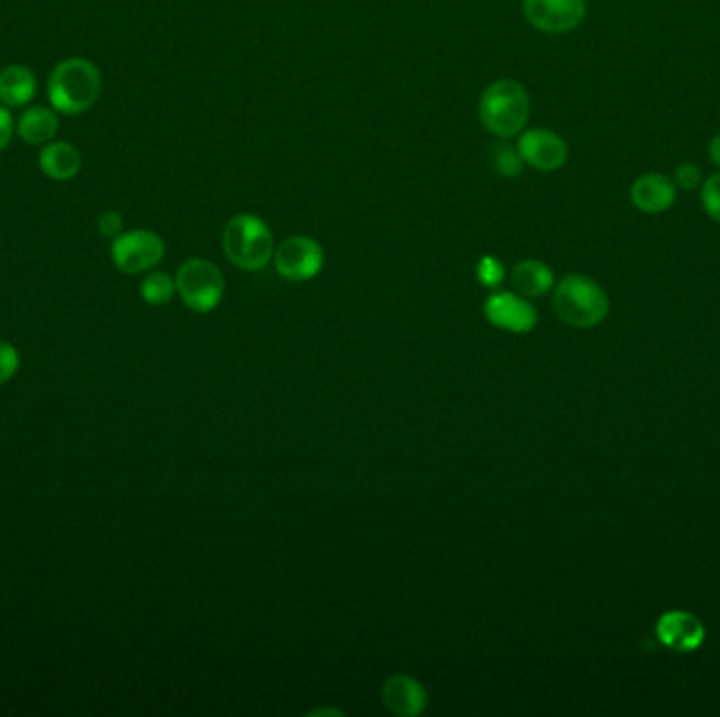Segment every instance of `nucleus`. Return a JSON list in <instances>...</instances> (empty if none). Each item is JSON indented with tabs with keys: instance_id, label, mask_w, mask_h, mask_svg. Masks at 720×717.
I'll list each match as a JSON object with an SVG mask.
<instances>
[{
	"instance_id": "obj_17",
	"label": "nucleus",
	"mask_w": 720,
	"mask_h": 717,
	"mask_svg": "<svg viewBox=\"0 0 720 717\" xmlns=\"http://www.w3.org/2000/svg\"><path fill=\"white\" fill-rule=\"evenodd\" d=\"M512 286L522 297H541L554 286V272L543 261H520L512 270Z\"/></svg>"
},
{
	"instance_id": "obj_11",
	"label": "nucleus",
	"mask_w": 720,
	"mask_h": 717,
	"mask_svg": "<svg viewBox=\"0 0 720 717\" xmlns=\"http://www.w3.org/2000/svg\"><path fill=\"white\" fill-rule=\"evenodd\" d=\"M656 629L661 644L679 653H693L706 639V629L700 618L684 610H672L661 615Z\"/></svg>"
},
{
	"instance_id": "obj_6",
	"label": "nucleus",
	"mask_w": 720,
	"mask_h": 717,
	"mask_svg": "<svg viewBox=\"0 0 720 717\" xmlns=\"http://www.w3.org/2000/svg\"><path fill=\"white\" fill-rule=\"evenodd\" d=\"M110 257L122 274H143L154 270L164 257V242L150 230L122 232L110 244Z\"/></svg>"
},
{
	"instance_id": "obj_2",
	"label": "nucleus",
	"mask_w": 720,
	"mask_h": 717,
	"mask_svg": "<svg viewBox=\"0 0 720 717\" xmlns=\"http://www.w3.org/2000/svg\"><path fill=\"white\" fill-rule=\"evenodd\" d=\"M47 93L53 110L68 117L82 114L100 100V70L93 61L82 58L60 61L49 77Z\"/></svg>"
},
{
	"instance_id": "obj_21",
	"label": "nucleus",
	"mask_w": 720,
	"mask_h": 717,
	"mask_svg": "<svg viewBox=\"0 0 720 717\" xmlns=\"http://www.w3.org/2000/svg\"><path fill=\"white\" fill-rule=\"evenodd\" d=\"M701 204L710 220L720 223V171L710 175L701 185Z\"/></svg>"
},
{
	"instance_id": "obj_16",
	"label": "nucleus",
	"mask_w": 720,
	"mask_h": 717,
	"mask_svg": "<svg viewBox=\"0 0 720 717\" xmlns=\"http://www.w3.org/2000/svg\"><path fill=\"white\" fill-rule=\"evenodd\" d=\"M60 131L58 114L44 105L28 108L18 120V135L30 145H42L53 141Z\"/></svg>"
},
{
	"instance_id": "obj_24",
	"label": "nucleus",
	"mask_w": 720,
	"mask_h": 717,
	"mask_svg": "<svg viewBox=\"0 0 720 717\" xmlns=\"http://www.w3.org/2000/svg\"><path fill=\"white\" fill-rule=\"evenodd\" d=\"M122 225H124V221H122V215L117 213V211H103L100 220H98V230H100L106 239L114 240L117 236H120L122 234Z\"/></svg>"
},
{
	"instance_id": "obj_9",
	"label": "nucleus",
	"mask_w": 720,
	"mask_h": 717,
	"mask_svg": "<svg viewBox=\"0 0 720 717\" xmlns=\"http://www.w3.org/2000/svg\"><path fill=\"white\" fill-rule=\"evenodd\" d=\"M517 148H519L524 164L538 169L541 173L559 171L567 164V159H569L567 141L562 140L559 133L550 131V129L522 131Z\"/></svg>"
},
{
	"instance_id": "obj_1",
	"label": "nucleus",
	"mask_w": 720,
	"mask_h": 717,
	"mask_svg": "<svg viewBox=\"0 0 720 717\" xmlns=\"http://www.w3.org/2000/svg\"><path fill=\"white\" fill-rule=\"evenodd\" d=\"M529 117L531 98L519 80H496L480 95V124L500 140L520 135L529 122Z\"/></svg>"
},
{
	"instance_id": "obj_26",
	"label": "nucleus",
	"mask_w": 720,
	"mask_h": 717,
	"mask_svg": "<svg viewBox=\"0 0 720 717\" xmlns=\"http://www.w3.org/2000/svg\"><path fill=\"white\" fill-rule=\"evenodd\" d=\"M710 160L720 169V133L710 141Z\"/></svg>"
},
{
	"instance_id": "obj_18",
	"label": "nucleus",
	"mask_w": 720,
	"mask_h": 717,
	"mask_svg": "<svg viewBox=\"0 0 720 717\" xmlns=\"http://www.w3.org/2000/svg\"><path fill=\"white\" fill-rule=\"evenodd\" d=\"M178 286L176 280L171 279L164 272H152L146 279L141 280L140 295L141 300L150 305H164L173 300Z\"/></svg>"
},
{
	"instance_id": "obj_22",
	"label": "nucleus",
	"mask_w": 720,
	"mask_h": 717,
	"mask_svg": "<svg viewBox=\"0 0 720 717\" xmlns=\"http://www.w3.org/2000/svg\"><path fill=\"white\" fill-rule=\"evenodd\" d=\"M21 356L18 347L9 341H0V385L9 383L20 371Z\"/></svg>"
},
{
	"instance_id": "obj_25",
	"label": "nucleus",
	"mask_w": 720,
	"mask_h": 717,
	"mask_svg": "<svg viewBox=\"0 0 720 717\" xmlns=\"http://www.w3.org/2000/svg\"><path fill=\"white\" fill-rule=\"evenodd\" d=\"M13 133H16V122H13V117L7 108L0 105V152L9 148V143L13 140Z\"/></svg>"
},
{
	"instance_id": "obj_5",
	"label": "nucleus",
	"mask_w": 720,
	"mask_h": 717,
	"mask_svg": "<svg viewBox=\"0 0 720 717\" xmlns=\"http://www.w3.org/2000/svg\"><path fill=\"white\" fill-rule=\"evenodd\" d=\"M176 286L181 301L197 314H207L220 305L226 282L220 267L211 261L188 260L180 267Z\"/></svg>"
},
{
	"instance_id": "obj_27",
	"label": "nucleus",
	"mask_w": 720,
	"mask_h": 717,
	"mask_svg": "<svg viewBox=\"0 0 720 717\" xmlns=\"http://www.w3.org/2000/svg\"><path fill=\"white\" fill-rule=\"evenodd\" d=\"M331 714H333V716H343L341 711H333V709H320V711H312L310 716H331Z\"/></svg>"
},
{
	"instance_id": "obj_23",
	"label": "nucleus",
	"mask_w": 720,
	"mask_h": 717,
	"mask_svg": "<svg viewBox=\"0 0 720 717\" xmlns=\"http://www.w3.org/2000/svg\"><path fill=\"white\" fill-rule=\"evenodd\" d=\"M674 185L680 188V190H684V192H691V190L700 188V166L693 164V162H682V164H679L677 171H674Z\"/></svg>"
},
{
	"instance_id": "obj_20",
	"label": "nucleus",
	"mask_w": 720,
	"mask_h": 717,
	"mask_svg": "<svg viewBox=\"0 0 720 717\" xmlns=\"http://www.w3.org/2000/svg\"><path fill=\"white\" fill-rule=\"evenodd\" d=\"M477 279H479L482 286L487 289H496L500 286L503 279H506V267L500 260L491 257V255H484L482 260L477 263Z\"/></svg>"
},
{
	"instance_id": "obj_15",
	"label": "nucleus",
	"mask_w": 720,
	"mask_h": 717,
	"mask_svg": "<svg viewBox=\"0 0 720 717\" xmlns=\"http://www.w3.org/2000/svg\"><path fill=\"white\" fill-rule=\"evenodd\" d=\"M37 95V77L26 65H7L0 72V101L7 108H23Z\"/></svg>"
},
{
	"instance_id": "obj_8",
	"label": "nucleus",
	"mask_w": 720,
	"mask_h": 717,
	"mask_svg": "<svg viewBox=\"0 0 720 717\" xmlns=\"http://www.w3.org/2000/svg\"><path fill=\"white\" fill-rule=\"evenodd\" d=\"M586 0H522V16L546 34H567L586 18Z\"/></svg>"
},
{
	"instance_id": "obj_19",
	"label": "nucleus",
	"mask_w": 720,
	"mask_h": 717,
	"mask_svg": "<svg viewBox=\"0 0 720 717\" xmlns=\"http://www.w3.org/2000/svg\"><path fill=\"white\" fill-rule=\"evenodd\" d=\"M493 169H496L498 175L506 178V180L519 178L520 173L524 171V160L520 156L519 148L508 145V143L496 148V152H493Z\"/></svg>"
},
{
	"instance_id": "obj_3",
	"label": "nucleus",
	"mask_w": 720,
	"mask_h": 717,
	"mask_svg": "<svg viewBox=\"0 0 720 717\" xmlns=\"http://www.w3.org/2000/svg\"><path fill=\"white\" fill-rule=\"evenodd\" d=\"M221 246L230 263L244 272H260L277 251L272 230L253 213H240L226 223Z\"/></svg>"
},
{
	"instance_id": "obj_10",
	"label": "nucleus",
	"mask_w": 720,
	"mask_h": 717,
	"mask_svg": "<svg viewBox=\"0 0 720 717\" xmlns=\"http://www.w3.org/2000/svg\"><path fill=\"white\" fill-rule=\"evenodd\" d=\"M487 320L510 333H531L538 324V312L527 300L514 293H493L484 301Z\"/></svg>"
},
{
	"instance_id": "obj_12",
	"label": "nucleus",
	"mask_w": 720,
	"mask_h": 717,
	"mask_svg": "<svg viewBox=\"0 0 720 717\" xmlns=\"http://www.w3.org/2000/svg\"><path fill=\"white\" fill-rule=\"evenodd\" d=\"M381 698L388 711L400 717L420 716L428 705L426 688L411 676H392L386 679Z\"/></svg>"
},
{
	"instance_id": "obj_7",
	"label": "nucleus",
	"mask_w": 720,
	"mask_h": 717,
	"mask_svg": "<svg viewBox=\"0 0 720 717\" xmlns=\"http://www.w3.org/2000/svg\"><path fill=\"white\" fill-rule=\"evenodd\" d=\"M277 272L289 282L317 279L324 265V251L310 236H289L274 251Z\"/></svg>"
},
{
	"instance_id": "obj_14",
	"label": "nucleus",
	"mask_w": 720,
	"mask_h": 717,
	"mask_svg": "<svg viewBox=\"0 0 720 717\" xmlns=\"http://www.w3.org/2000/svg\"><path fill=\"white\" fill-rule=\"evenodd\" d=\"M40 171L53 181L74 180L82 166L79 148L66 141H49L39 156Z\"/></svg>"
},
{
	"instance_id": "obj_13",
	"label": "nucleus",
	"mask_w": 720,
	"mask_h": 717,
	"mask_svg": "<svg viewBox=\"0 0 720 717\" xmlns=\"http://www.w3.org/2000/svg\"><path fill=\"white\" fill-rule=\"evenodd\" d=\"M630 200L642 213H663L677 202V185L661 173H647L634 181L630 190Z\"/></svg>"
},
{
	"instance_id": "obj_4",
	"label": "nucleus",
	"mask_w": 720,
	"mask_h": 717,
	"mask_svg": "<svg viewBox=\"0 0 720 717\" xmlns=\"http://www.w3.org/2000/svg\"><path fill=\"white\" fill-rule=\"evenodd\" d=\"M554 312L569 326L592 329L607 319L609 297L594 280L569 274L554 289Z\"/></svg>"
}]
</instances>
